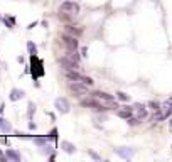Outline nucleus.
Returning a JSON list of instances; mask_svg holds the SVG:
<instances>
[{
  "mask_svg": "<svg viewBox=\"0 0 172 162\" xmlns=\"http://www.w3.org/2000/svg\"><path fill=\"white\" fill-rule=\"evenodd\" d=\"M127 122H128V125L133 127V125H138V123H140V118H138V117H130Z\"/></svg>",
  "mask_w": 172,
  "mask_h": 162,
  "instance_id": "6ab92c4d",
  "label": "nucleus"
},
{
  "mask_svg": "<svg viewBox=\"0 0 172 162\" xmlns=\"http://www.w3.org/2000/svg\"><path fill=\"white\" fill-rule=\"evenodd\" d=\"M86 52H88V49H86V47H83V49H81V56H88Z\"/></svg>",
  "mask_w": 172,
  "mask_h": 162,
  "instance_id": "393cba45",
  "label": "nucleus"
},
{
  "mask_svg": "<svg viewBox=\"0 0 172 162\" xmlns=\"http://www.w3.org/2000/svg\"><path fill=\"white\" fill-rule=\"evenodd\" d=\"M56 108H57V110H61L62 113H68V111H69V101L66 98H57L56 100Z\"/></svg>",
  "mask_w": 172,
  "mask_h": 162,
  "instance_id": "6e6552de",
  "label": "nucleus"
},
{
  "mask_svg": "<svg viewBox=\"0 0 172 162\" xmlns=\"http://www.w3.org/2000/svg\"><path fill=\"white\" fill-rule=\"evenodd\" d=\"M81 106H85V108H91V110H95V111H108L110 110V106H105L101 101H100L98 98H85V100H81Z\"/></svg>",
  "mask_w": 172,
  "mask_h": 162,
  "instance_id": "f257e3e1",
  "label": "nucleus"
},
{
  "mask_svg": "<svg viewBox=\"0 0 172 162\" xmlns=\"http://www.w3.org/2000/svg\"><path fill=\"white\" fill-rule=\"evenodd\" d=\"M66 32L71 36H81V32H83V29L81 27H76V26H73V24H66Z\"/></svg>",
  "mask_w": 172,
  "mask_h": 162,
  "instance_id": "1a4fd4ad",
  "label": "nucleus"
},
{
  "mask_svg": "<svg viewBox=\"0 0 172 162\" xmlns=\"http://www.w3.org/2000/svg\"><path fill=\"white\" fill-rule=\"evenodd\" d=\"M61 10L62 12H69V14H74L76 15L79 12V3L73 2V0H64V2L61 3Z\"/></svg>",
  "mask_w": 172,
  "mask_h": 162,
  "instance_id": "423d86ee",
  "label": "nucleus"
},
{
  "mask_svg": "<svg viewBox=\"0 0 172 162\" xmlns=\"http://www.w3.org/2000/svg\"><path fill=\"white\" fill-rule=\"evenodd\" d=\"M27 49H29V52H31V54H36V52H37V47H36V44H32L31 41H29V42H27Z\"/></svg>",
  "mask_w": 172,
  "mask_h": 162,
  "instance_id": "aec40b11",
  "label": "nucleus"
},
{
  "mask_svg": "<svg viewBox=\"0 0 172 162\" xmlns=\"http://www.w3.org/2000/svg\"><path fill=\"white\" fill-rule=\"evenodd\" d=\"M137 117L140 118V120L147 117V110H145V106H144V108H138V110H137Z\"/></svg>",
  "mask_w": 172,
  "mask_h": 162,
  "instance_id": "a211bd4d",
  "label": "nucleus"
},
{
  "mask_svg": "<svg viewBox=\"0 0 172 162\" xmlns=\"http://www.w3.org/2000/svg\"><path fill=\"white\" fill-rule=\"evenodd\" d=\"M24 95H26V93H24L22 90H12V91H10V100H12V101H15V100L22 98Z\"/></svg>",
  "mask_w": 172,
  "mask_h": 162,
  "instance_id": "4468645a",
  "label": "nucleus"
},
{
  "mask_svg": "<svg viewBox=\"0 0 172 162\" xmlns=\"http://www.w3.org/2000/svg\"><path fill=\"white\" fill-rule=\"evenodd\" d=\"M149 106L152 108V110H155V111H157V110H159V108H160L162 105H160V103H157V101H150V103H149Z\"/></svg>",
  "mask_w": 172,
  "mask_h": 162,
  "instance_id": "412c9836",
  "label": "nucleus"
},
{
  "mask_svg": "<svg viewBox=\"0 0 172 162\" xmlns=\"http://www.w3.org/2000/svg\"><path fill=\"white\" fill-rule=\"evenodd\" d=\"M116 154L121 155V157H125V159H130L132 154H133V150H132V149H128V150H127V147H120V149H116Z\"/></svg>",
  "mask_w": 172,
  "mask_h": 162,
  "instance_id": "9d476101",
  "label": "nucleus"
},
{
  "mask_svg": "<svg viewBox=\"0 0 172 162\" xmlns=\"http://www.w3.org/2000/svg\"><path fill=\"white\" fill-rule=\"evenodd\" d=\"M132 111H133V110H130V108H125V110H118V117H120V118L128 120L130 117H132Z\"/></svg>",
  "mask_w": 172,
  "mask_h": 162,
  "instance_id": "2eb2a0df",
  "label": "nucleus"
},
{
  "mask_svg": "<svg viewBox=\"0 0 172 162\" xmlns=\"http://www.w3.org/2000/svg\"><path fill=\"white\" fill-rule=\"evenodd\" d=\"M90 155H91V157H93V159H96V160H100V155H98V154H95L93 150H90Z\"/></svg>",
  "mask_w": 172,
  "mask_h": 162,
  "instance_id": "5701e85b",
  "label": "nucleus"
},
{
  "mask_svg": "<svg viewBox=\"0 0 172 162\" xmlns=\"http://www.w3.org/2000/svg\"><path fill=\"white\" fill-rule=\"evenodd\" d=\"M36 144H37V145H44L46 140H44V139H36Z\"/></svg>",
  "mask_w": 172,
  "mask_h": 162,
  "instance_id": "b1692460",
  "label": "nucleus"
},
{
  "mask_svg": "<svg viewBox=\"0 0 172 162\" xmlns=\"http://www.w3.org/2000/svg\"><path fill=\"white\" fill-rule=\"evenodd\" d=\"M68 88H69V91L74 93V96H85V95H88V86L83 85V83H78V81L69 83Z\"/></svg>",
  "mask_w": 172,
  "mask_h": 162,
  "instance_id": "7ed1b4c3",
  "label": "nucleus"
},
{
  "mask_svg": "<svg viewBox=\"0 0 172 162\" xmlns=\"http://www.w3.org/2000/svg\"><path fill=\"white\" fill-rule=\"evenodd\" d=\"M91 95H93L95 98H98L100 101H105V103H108V105L115 101V96H113V95L106 93V91H101V90H96V91H93V93H91Z\"/></svg>",
  "mask_w": 172,
  "mask_h": 162,
  "instance_id": "0eeeda50",
  "label": "nucleus"
},
{
  "mask_svg": "<svg viewBox=\"0 0 172 162\" xmlns=\"http://www.w3.org/2000/svg\"><path fill=\"white\" fill-rule=\"evenodd\" d=\"M170 125H172V122H170Z\"/></svg>",
  "mask_w": 172,
  "mask_h": 162,
  "instance_id": "bb28decb",
  "label": "nucleus"
},
{
  "mask_svg": "<svg viewBox=\"0 0 172 162\" xmlns=\"http://www.w3.org/2000/svg\"><path fill=\"white\" fill-rule=\"evenodd\" d=\"M49 137L56 140V137H57V130H56V128H52V130H51V135H49Z\"/></svg>",
  "mask_w": 172,
  "mask_h": 162,
  "instance_id": "4be33fe9",
  "label": "nucleus"
},
{
  "mask_svg": "<svg viewBox=\"0 0 172 162\" xmlns=\"http://www.w3.org/2000/svg\"><path fill=\"white\" fill-rule=\"evenodd\" d=\"M116 98H118L120 101H128L130 100V96L127 93H123V91H118V93H116Z\"/></svg>",
  "mask_w": 172,
  "mask_h": 162,
  "instance_id": "dca6fc26",
  "label": "nucleus"
},
{
  "mask_svg": "<svg viewBox=\"0 0 172 162\" xmlns=\"http://www.w3.org/2000/svg\"><path fill=\"white\" fill-rule=\"evenodd\" d=\"M62 44L66 46V49H73V51H78V37L76 36H71V34H62L61 36Z\"/></svg>",
  "mask_w": 172,
  "mask_h": 162,
  "instance_id": "20e7f679",
  "label": "nucleus"
},
{
  "mask_svg": "<svg viewBox=\"0 0 172 162\" xmlns=\"http://www.w3.org/2000/svg\"><path fill=\"white\" fill-rule=\"evenodd\" d=\"M66 57L71 61H76V63H79V54L78 51H73V49H68V52H66Z\"/></svg>",
  "mask_w": 172,
  "mask_h": 162,
  "instance_id": "ddd939ff",
  "label": "nucleus"
},
{
  "mask_svg": "<svg viewBox=\"0 0 172 162\" xmlns=\"http://www.w3.org/2000/svg\"><path fill=\"white\" fill-rule=\"evenodd\" d=\"M61 147L64 149V150L68 152V154H73L74 150H76V147H74V145L71 144V142H68V140H62V142H61Z\"/></svg>",
  "mask_w": 172,
  "mask_h": 162,
  "instance_id": "f8f14e48",
  "label": "nucleus"
},
{
  "mask_svg": "<svg viewBox=\"0 0 172 162\" xmlns=\"http://www.w3.org/2000/svg\"><path fill=\"white\" fill-rule=\"evenodd\" d=\"M73 15H74V14L66 15V12H64V14H59V20H64V22H71V20H73Z\"/></svg>",
  "mask_w": 172,
  "mask_h": 162,
  "instance_id": "f3484780",
  "label": "nucleus"
},
{
  "mask_svg": "<svg viewBox=\"0 0 172 162\" xmlns=\"http://www.w3.org/2000/svg\"><path fill=\"white\" fill-rule=\"evenodd\" d=\"M0 157H3V154H2V150H0Z\"/></svg>",
  "mask_w": 172,
  "mask_h": 162,
  "instance_id": "a878e982",
  "label": "nucleus"
},
{
  "mask_svg": "<svg viewBox=\"0 0 172 162\" xmlns=\"http://www.w3.org/2000/svg\"><path fill=\"white\" fill-rule=\"evenodd\" d=\"M66 78H68L69 81H78V83H83V85H86V86L95 85V81L91 80L90 76H85V74H81L79 71H66Z\"/></svg>",
  "mask_w": 172,
  "mask_h": 162,
  "instance_id": "f03ea898",
  "label": "nucleus"
},
{
  "mask_svg": "<svg viewBox=\"0 0 172 162\" xmlns=\"http://www.w3.org/2000/svg\"><path fill=\"white\" fill-rule=\"evenodd\" d=\"M5 155H7V159H12V160H17V162L22 160L20 154H19V152H15V150H12V149H9V150L5 152Z\"/></svg>",
  "mask_w": 172,
  "mask_h": 162,
  "instance_id": "9b49d317",
  "label": "nucleus"
},
{
  "mask_svg": "<svg viewBox=\"0 0 172 162\" xmlns=\"http://www.w3.org/2000/svg\"><path fill=\"white\" fill-rule=\"evenodd\" d=\"M57 63H59L62 68L66 69V71H78V69H79V63L68 59L66 56H64V57H59V59H57Z\"/></svg>",
  "mask_w": 172,
  "mask_h": 162,
  "instance_id": "39448f33",
  "label": "nucleus"
}]
</instances>
